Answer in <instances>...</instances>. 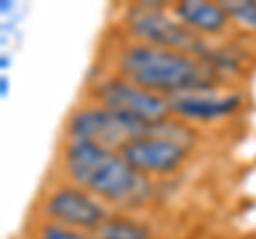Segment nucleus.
Here are the masks:
<instances>
[{
  "instance_id": "20e7f679",
  "label": "nucleus",
  "mask_w": 256,
  "mask_h": 239,
  "mask_svg": "<svg viewBox=\"0 0 256 239\" xmlns=\"http://www.w3.org/2000/svg\"><path fill=\"white\" fill-rule=\"evenodd\" d=\"M92 98L100 107L116 111L120 116L139 120V122L156 124L171 118V100L162 94L143 90L137 84L124 77H107L94 86Z\"/></svg>"
},
{
  "instance_id": "423d86ee",
  "label": "nucleus",
  "mask_w": 256,
  "mask_h": 239,
  "mask_svg": "<svg viewBox=\"0 0 256 239\" xmlns=\"http://www.w3.org/2000/svg\"><path fill=\"white\" fill-rule=\"evenodd\" d=\"M188 152L190 150L178 141L150 134V137H141L126 143L118 154L139 175L146 178V175H169L178 171L186 162Z\"/></svg>"
},
{
  "instance_id": "f257e3e1",
  "label": "nucleus",
  "mask_w": 256,
  "mask_h": 239,
  "mask_svg": "<svg viewBox=\"0 0 256 239\" xmlns=\"http://www.w3.org/2000/svg\"><path fill=\"white\" fill-rule=\"evenodd\" d=\"M118 73L143 90L162 94L166 98L212 92V88L218 84L216 75L196 56L141 43H128L120 50Z\"/></svg>"
},
{
  "instance_id": "f8f14e48",
  "label": "nucleus",
  "mask_w": 256,
  "mask_h": 239,
  "mask_svg": "<svg viewBox=\"0 0 256 239\" xmlns=\"http://www.w3.org/2000/svg\"><path fill=\"white\" fill-rule=\"evenodd\" d=\"M36 239H92L88 237L84 230L64 226V224H56V222H47V224L38 230Z\"/></svg>"
},
{
  "instance_id": "0eeeda50",
  "label": "nucleus",
  "mask_w": 256,
  "mask_h": 239,
  "mask_svg": "<svg viewBox=\"0 0 256 239\" xmlns=\"http://www.w3.org/2000/svg\"><path fill=\"white\" fill-rule=\"evenodd\" d=\"M171 111L188 122H212L226 116H233L242 109L244 98L239 94H212V92H194L173 96Z\"/></svg>"
},
{
  "instance_id": "7ed1b4c3",
  "label": "nucleus",
  "mask_w": 256,
  "mask_h": 239,
  "mask_svg": "<svg viewBox=\"0 0 256 239\" xmlns=\"http://www.w3.org/2000/svg\"><path fill=\"white\" fill-rule=\"evenodd\" d=\"M156 124L139 122V120L120 116L100 105L79 107L66 120V134L68 139L92 141L98 146L120 152L126 143L134 139L154 134Z\"/></svg>"
},
{
  "instance_id": "9b49d317",
  "label": "nucleus",
  "mask_w": 256,
  "mask_h": 239,
  "mask_svg": "<svg viewBox=\"0 0 256 239\" xmlns=\"http://www.w3.org/2000/svg\"><path fill=\"white\" fill-rule=\"evenodd\" d=\"M226 9L230 22H237L239 26L256 30V2L252 0H235V2H222Z\"/></svg>"
},
{
  "instance_id": "1a4fd4ad",
  "label": "nucleus",
  "mask_w": 256,
  "mask_h": 239,
  "mask_svg": "<svg viewBox=\"0 0 256 239\" xmlns=\"http://www.w3.org/2000/svg\"><path fill=\"white\" fill-rule=\"evenodd\" d=\"M173 15L184 26L196 34H222L228 28L230 18L222 2H205V0H184L173 4Z\"/></svg>"
},
{
  "instance_id": "ddd939ff",
  "label": "nucleus",
  "mask_w": 256,
  "mask_h": 239,
  "mask_svg": "<svg viewBox=\"0 0 256 239\" xmlns=\"http://www.w3.org/2000/svg\"><path fill=\"white\" fill-rule=\"evenodd\" d=\"M0 84H2V96L6 94V77L2 75V79H0Z\"/></svg>"
},
{
  "instance_id": "9d476101",
  "label": "nucleus",
  "mask_w": 256,
  "mask_h": 239,
  "mask_svg": "<svg viewBox=\"0 0 256 239\" xmlns=\"http://www.w3.org/2000/svg\"><path fill=\"white\" fill-rule=\"evenodd\" d=\"M92 239H152L146 224L130 218H107L90 235Z\"/></svg>"
},
{
  "instance_id": "f03ea898",
  "label": "nucleus",
  "mask_w": 256,
  "mask_h": 239,
  "mask_svg": "<svg viewBox=\"0 0 256 239\" xmlns=\"http://www.w3.org/2000/svg\"><path fill=\"white\" fill-rule=\"evenodd\" d=\"M124 26L134 41L160 50H173L201 58L210 45L201 34L192 32L184 24L164 11L160 2H137L124 15Z\"/></svg>"
},
{
  "instance_id": "6e6552de",
  "label": "nucleus",
  "mask_w": 256,
  "mask_h": 239,
  "mask_svg": "<svg viewBox=\"0 0 256 239\" xmlns=\"http://www.w3.org/2000/svg\"><path fill=\"white\" fill-rule=\"evenodd\" d=\"M114 154V150H107L92 141L68 139L62 150V169L66 173L68 182L73 186L86 188L92 173Z\"/></svg>"
},
{
  "instance_id": "39448f33",
  "label": "nucleus",
  "mask_w": 256,
  "mask_h": 239,
  "mask_svg": "<svg viewBox=\"0 0 256 239\" xmlns=\"http://www.w3.org/2000/svg\"><path fill=\"white\" fill-rule=\"evenodd\" d=\"M45 216L56 224L77 230H94L109 218L107 207L100 198L79 186H60L45 198Z\"/></svg>"
}]
</instances>
